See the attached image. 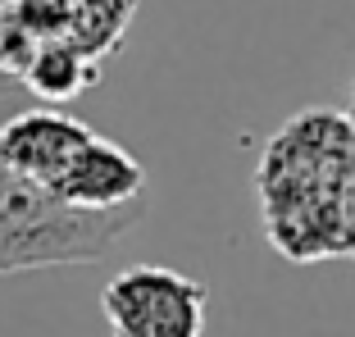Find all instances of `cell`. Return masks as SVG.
<instances>
[{"mask_svg": "<svg viewBox=\"0 0 355 337\" xmlns=\"http://www.w3.org/2000/svg\"><path fill=\"white\" fill-rule=\"evenodd\" d=\"M0 5H42V0H0Z\"/></svg>", "mask_w": 355, "mask_h": 337, "instance_id": "52a82bcc", "label": "cell"}, {"mask_svg": "<svg viewBox=\"0 0 355 337\" xmlns=\"http://www.w3.org/2000/svg\"><path fill=\"white\" fill-rule=\"evenodd\" d=\"M110 337H205L209 292L168 264H128L101 287Z\"/></svg>", "mask_w": 355, "mask_h": 337, "instance_id": "277c9868", "label": "cell"}, {"mask_svg": "<svg viewBox=\"0 0 355 337\" xmlns=\"http://www.w3.org/2000/svg\"><path fill=\"white\" fill-rule=\"evenodd\" d=\"M141 219L146 200L119 210H78L0 159V274L105 260Z\"/></svg>", "mask_w": 355, "mask_h": 337, "instance_id": "3957f363", "label": "cell"}, {"mask_svg": "<svg viewBox=\"0 0 355 337\" xmlns=\"http://www.w3.org/2000/svg\"><path fill=\"white\" fill-rule=\"evenodd\" d=\"M260 219L278 255H355V123L337 110H301L269 137L255 168Z\"/></svg>", "mask_w": 355, "mask_h": 337, "instance_id": "6da1fadb", "label": "cell"}, {"mask_svg": "<svg viewBox=\"0 0 355 337\" xmlns=\"http://www.w3.org/2000/svg\"><path fill=\"white\" fill-rule=\"evenodd\" d=\"M64 5H69V46L105 64L114 51H123L141 0H64Z\"/></svg>", "mask_w": 355, "mask_h": 337, "instance_id": "5b68a950", "label": "cell"}, {"mask_svg": "<svg viewBox=\"0 0 355 337\" xmlns=\"http://www.w3.org/2000/svg\"><path fill=\"white\" fill-rule=\"evenodd\" d=\"M96 83H101V64H96L92 55H83L78 46H69V42L46 46V51L32 60L28 78H23V87H28L32 96H42L46 105H64V101L83 96L87 87H96Z\"/></svg>", "mask_w": 355, "mask_h": 337, "instance_id": "8992f818", "label": "cell"}, {"mask_svg": "<svg viewBox=\"0 0 355 337\" xmlns=\"http://www.w3.org/2000/svg\"><path fill=\"white\" fill-rule=\"evenodd\" d=\"M351 123H355V87H351Z\"/></svg>", "mask_w": 355, "mask_h": 337, "instance_id": "ba28073f", "label": "cell"}, {"mask_svg": "<svg viewBox=\"0 0 355 337\" xmlns=\"http://www.w3.org/2000/svg\"><path fill=\"white\" fill-rule=\"evenodd\" d=\"M0 159L78 210H119L146 200V168L132 150L51 105L0 123Z\"/></svg>", "mask_w": 355, "mask_h": 337, "instance_id": "7a4b0ae2", "label": "cell"}]
</instances>
